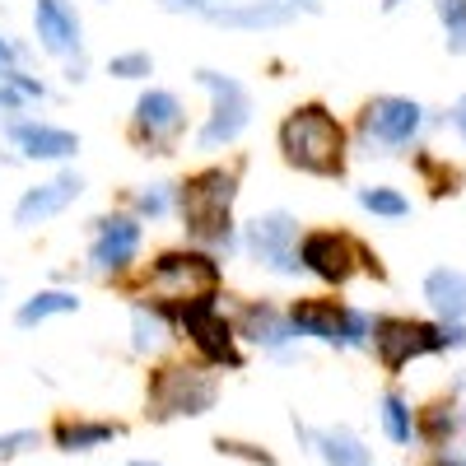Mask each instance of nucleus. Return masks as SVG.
Returning <instances> with one entry per match:
<instances>
[{
    "label": "nucleus",
    "mask_w": 466,
    "mask_h": 466,
    "mask_svg": "<svg viewBox=\"0 0 466 466\" xmlns=\"http://www.w3.org/2000/svg\"><path fill=\"white\" fill-rule=\"evenodd\" d=\"M233 331H238V340L266 350V355H285V350L299 340V331L285 318V308L270 303V299H243L238 313H233Z\"/></svg>",
    "instance_id": "obj_18"
},
{
    "label": "nucleus",
    "mask_w": 466,
    "mask_h": 466,
    "mask_svg": "<svg viewBox=\"0 0 466 466\" xmlns=\"http://www.w3.org/2000/svg\"><path fill=\"white\" fill-rule=\"evenodd\" d=\"M285 318L299 336L322 340L331 350H369V336H373L369 308H355L345 299H327V294H308V299L285 303Z\"/></svg>",
    "instance_id": "obj_6"
},
{
    "label": "nucleus",
    "mask_w": 466,
    "mask_h": 466,
    "mask_svg": "<svg viewBox=\"0 0 466 466\" xmlns=\"http://www.w3.org/2000/svg\"><path fill=\"white\" fill-rule=\"evenodd\" d=\"M24 107H28V98L10 80H0V112H24Z\"/></svg>",
    "instance_id": "obj_36"
},
{
    "label": "nucleus",
    "mask_w": 466,
    "mask_h": 466,
    "mask_svg": "<svg viewBox=\"0 0 466 466\" xmlns=\"http://www.w3.org/2000/svg\"><path fill=\"white\" fill-rule=\"evenodd\" d=\"M434 15L443 24L448 56H466V0H434Z\"/></svg>",
    "instance_id": "obj_28"
},
{
    "label": "nucleus",
    "mask_w": 466,
    "mask_h": 466,
    "mask_svg": "<svg viewBox=\"0 0 466 466\" xmlns=\"http://www.w3.org/2000/svg\"><path fill=\"white\" fill-rule=\"evenodd\" d=\"M457 424H461V420L452 415V406H430V410L415 415V439H424L434 452H439V448H452Z\"/></svg>",
    "instance_id": "obj_27"
},
{
    "label": "nucleus",
    "mask_w": 466,
    "mask_h": 466,
    "mask_svg": "<svg viewBox=\"0 0 466 466\" xmlns=\"http://www.w3.org/2000/svg\"><path fill=\"white\" fill-rule=\"evenodd\" d=\"M197 85L210 94V112L197 127V149L201 154L233 149L243 140V131L252 127V89L238 80V75H224V70H210V66L197 70Z\"/></svg>",
    "instance_id": "obj_7"
},
{
    "label": "nucleus",
    "mask_w": 466,
    "mask_h": 466,
    "mask_svg": "<svg viewBox=\"0 0 466 466\" xmlns=\"http://www.w3.org/2000/svg\"><path fill=\"white\" fill-rule=\"evenodd\" d=\"M5 140L19 149V159L28 164H70L80 154V136L56 122H37V116H15L5 127Z\"/></svg>",
    "instance_id": "obj_16"
},
{
    "label": "nucleus",
    "mask_w": 466,
    "mask_h": 466,
    "mask_svg": "<svg viewBox=\"0 0 466 466\" xmlns=\"http://www.w3.org/2000/svg\"><path fill=\"white\" fill-rule=\"evenodd\" d=\"M173 336V327L159 318V308L149 299H136L131 303V350L136 355H154V350H164V340Z\"/></svg>",
    "instance_id": "obj_24"
},
{
    "label": "nucleus",
    "mask_w": 466,
    "mask_h": 466,
    "mask_svg": "<svg viewBox=\"0 0 466 466\" xmlns=\"http://www.w3.org/2000/svg\"><path fill=\"white\" fill-rule=\"evenodd\" d=\"M28 448H37V434H33V430L0 434V461H10V457H19V452H28Z\"/></svg>",
    "instance_id": "obj_32"
},
{
    "label": "nucleus",
    "mask_w": 466,
    "mask_h": 466,
    "mask_svg": "<svg viewBox=\"0 0 466 466\" xmlns=\"http://www.w3.org/2000/svg\"><path fill=\"white\" fill-rule=\"evenodd\" d=\"M107 75H112V80H131V85H140V80H149V75H154V56H149L145 47L112 52V56H107Z\"/></svg>",
    "instance_id": "obj_29"
},
{
    "label": "nucleus",
    "mask_w": 466,
    "mask_h": 466,
    "mask_svg": "<svg viewBox=\"0 0 466 466\" xmlns=\"http://www.w3.org/2000/svg\"><path fill=\"white\" fill-rule=\"evenodd\" d=\"M299 219L289 210H257L248 224H238V243L248 252L252 266L270 270L280 280H299L303 266H299Z\"/></svg>",
    "instance_id": "obj_9"
},
{
    "label": "nucleus",
    "mask_w": 466,
    "mask_h": 466,
    "mask_svg": "<svg viewBox=\"0 0 466 466\" xmlns=\"http://www.w3.org/2000/svg\"><path fill=\"white\" fill-rule=\"evenodd\" d=\"M313 448L322 452V461H327V466H373V457H369L364 439H360L355 430H345V424L313 434Z\"/></svg>",
    "instance_id": "obj_23"
},
{
    "label": "nucleus",
    "mask_w": 466,
    "mask_h": 466,
    "mask_svg": "<svg viewBox=\"0 0 466 466\" xmlns=\"http://www.w3.org/2000/svg\"><path fill=\"white\" fill-rule=\"evenodd\" d=\"M140 248H145V224L131 210H107L89 219V270L103 280H127L140 270Z\"/></svg>",
    "instance_id": "obj_12"
},
{
    "label": "nucleus",
    "mask_w": 466,
    "mask_h": 466,
    "mask_svg": "<svg viewBox=\"0 0 466 466\" xmlns=\"http://www.w3.org/2000/svg\"><path fill=\"white\" fill-rule=\"evenodd\" d=\"M80 308H85V299L75 294V289L52 285V289L28 294V299L15 308V322H19L24 331H33V327H43V322H52V318H70V313H80Z\"/></svg>",
    "instance_id": "obj_20"
},
{
    "label": "nucleus",
    "mask_w": 466,
    "mask_h": 466,
    "mask_svg": "<svg viewBox=\"0 0 466 466\" xmlns=\"http://www.w3.org/2000/svg\"><path fill=\"white\" fill-rule=\"evenodd\" d=\"M238 197H243V159L238 164H206L197 173H187L177 182V210H173L182 224V238L215 252L219 261L243 252L238 219H233Z\"/></svg>",
    "instance_id": "obj_1"
},
{
    "label": "nucleus",
    "mask_w": 466,
    "mask_h": 466,
    "mask_svg": "<svg viewBox=\"0 0 466 466\" xmlns=\"http://www.w3.org/2000/svg\"><path fill=\"white\" fill-rule=\"evenodd\" d=\"M33 37L56 61L85 56V19L75 0H33Z\"/></svg>",
    "instance_id": "obj_14"
},
{
    "label": "nucleus",
    "mask_w": 466,
    "mask_h": 466,
    "mask_svg": "<svg viewBox=\"0 0 466 466\" xmlns=\"http://www.w3.org/2000/svg\"><path fill=\"white\" fill-rule=\"evenodd\" d=\"M401 5H406V0H382V10H387V15H392V10H401Z\"/></svg>",
    "instance_id": "obj_39"
},
{
    "label": "nucleus",
    "mask_w": 466,
    "mask_h": 466,
    "mask_svg": "<svg viewBox=\"0 0 466 466\" xmlns=\"http://www.w3.org/2000/svg\"><path fill=\"white\" fill-rule=\"evenodd\" d=\"M415 168H420V173H434V154H424V149H420V154H415ZM430 191H434V197H452V191H457V187H452V173H443Z\"/></svg>",
    "instance_id": "obj_33"
},
{
    "label": "nucleus",
    "mask_w": 466,
    "mask_h": 466,
    "mask_svg": "<svg viewBox=\"0 0 466 466\" xmlns=\"http://www.w3.org/2000/svg\"><path fill=\"white\" fill-rule=\"evenodd\" d=\"M299 10H318L313 0H224V5H206L201 15L219 28H238V33H270V28H289Z\"/></svg>",
    "instance_id": "obj_15"
},
{
    "label": "nucleus",
    "mask_w": 466,
    "mask_h": 466,
    "mask_svg": "<svg viewBox=\"0 0 466 466\" xmlns=\"http://www.w3.org/2000/svg\"><path fill=\"white\" fill-rule=\"evenodd\" d=\"M127 136L140 154H154V159H168V154L182 145L187 136V107L173 89H159L149 85L136 94L131 103V122H127Z\"/></svg>",
    "instance_id": "obj_11"
},
{
    "label": "nucleus",
    "mask_w": 466,
    "mask_h": 466,
    "mask_svg": "<svg viewBox=\"0 0 466 466\" xmlns=\"http://www.w3.org/2000/svg\"><path fill=\"white\" fill-rule=\"evenodd\" d=\"M0 80H10V85H15V89H19V94H24L28 103H43V98H47V85H43V80H37V75H28L24 66H15V70H5V75H0Z\"/></svg>",
    "instance_id": "obj_31"
},
{
    "label": "nucleus",
    "mask_w": 466,
    "mask_h": 466,
    "mask_svg": "<svg viewBox=\"0 0 466 466\" xmlns=\"http://www.w3.org/2000/svg\"><path fill=\"white\" fill-rule=\"evenodd\" d=\"M448 127L457 131V140H461V149H466V94L452 98V107H448Z\"/></svg>",
    "instance_id": "obj_35"
},
{
    "label": "nucleus",
    "mask_w": 466,
    "mask_h": 466,
    "mask_svg": "<svg viewBox=\"0 0 466 466\" xmlns=\"http://www.w3.org/2000/svg\"><path fill=\"white\" fill-rule=\"evenodd\" d=\"M224 285V261L197 243L154 252L140 270V299H191Z\"/></svg>",
    "instance_id": "obj_5"
},
{
    "label": "nucleus",
    "mask_w": 466,
    "mask_h": 466,
    "mask_svg": "<svg viewBox=\"0 0 466 466\" xmlns=\"http://www.w3.org/2000/svg\"><path fill=\"white\" fill-rule=\"evenodd\" d=\"M369 350L378 355V364L387 373H401L410 360L448 355V336H443V322H420V318H401V313H373Z\"/></svg>",
    "instance_id": "obj_13"
},
{
    "label": "nucleus",
    "mask_w": 466,
    "mask_h": 466,
    "mask_svg": "<svg viewBox=\"0 0 466 466\" xmlns=\"http://www.w3.org/2000/svg\"><path fill=\"white\" fill-rule=\"evenodd\" d=\"M131 466H159V461H145V457H136V461H131Z\"/></svg>",
    "instance_id": "obj_40"
},
{
    "label": "nucleus",
    "mask_w": 466,
    "mask_h": 466,
    "mask_svg": "<svg viewBox=\"0 0 466 466\" xmlns=\"http://www.w3.org/2000/svg\"><path fill=\"white\" fill-rule=\"evenodd\" d=\"M424 127H430V107H424L420 98H410V94H373L360 107V122H355L364 145H373L378 154L410 149Z\"/></svg>",
    "instance_id": "obj_10"
},
{
    "label": "nucleus",
    "mask_w": 466,
    "mask_h": 466,
    "mask_svg": "<svg viewBox=\"0 0 466 466\" xmlns=\"http://www.w3.org/2000/svg\"><path fill=\"white\" fill-rule=\"evenodd\" d=\"M276 149L280 159L303 173V177H322V182H336L350 173V131L345 122L318 98L308 103H294L280 127H276Z\"/></svg>",
    "instance_id": "obj_2"
},
{
    "label": "nucleus",
    "mask_w": 466,
    "mask_h": 466,
    "mask_svg": "<svg viewBox=\"0 0 466 466\" xmlns=\"http://www.w3.org/2000/svg\"><path fill=\"white\" fill-rule=\"evenodd\" d=\"M461 424H466V415H461Z\"/></svg>",
    "instance_id": "obj_41"
},
{
    "label": "nucleus",
    "mask_w": 466,
    "mask_h": 466,
    "mask_svg": "<svg viewBox=\"0 0 466 466\" xmlns=\"http://www.w3.org/2000/svg\"><path fill=\"white\" fill-rule=\"evenodd\" d=\"M224 294L206 289L191 299H149L159 308V318L187 336V345L197 350V360L210 369H243V350H238V331H233V318L224 313Z\"/></svg>",
    "instance_id": "obj_3"
},
{
    "label": "nucleus",
    "mask_w": 466,
    "mask_h": 466,
    "mask_svg": "<svg viewBox=\"0 0 466 466\" xmlns=\"http://www.w3.org/2000/svg\"><path fill=\"white\" fill-rule=\"evenodd\" d=\"M378 420H382V434L392 439L397 448H406V443H415V410H410V401L397 392H382V401H378Z\"/></svg>",
    "instance_id": "obj_26"
},
{
    "label": "nucleus",
    "mask_w": 466,
    "mask_h": 466,
    "mask_svg": "<svg viewBox=\"0 0 466 466\" xmlns=\"http://www.w3.org/2000/svg\"><path fill=\"white\" fill-rule=\"evenodd\" d=\"M299 266H303V276H313L327 289H345L355 276L387 280L378 252L364 248L355 233H345V228H303L299 233Z\"/></svg>",
    "instance_id": "obj_4"
},
{
    "label": "nucleus",
    "mask_w": 466,
    "mask_h": 466,
    "mask_svg": "<svg viewBox=\"0 0 466 466\" xmlns=\"http://www.w3.org/2000/svg\"><path fill=\"white\" fill-rule=\"evenodd\" d=\"M19 61H24V47L15 43L10 33H0V75H5V70H15Z\"/></svg>",
    "instance_id": "obj_34"
},
{
    "label": "nucleus",
    "mask_w": 466,
    "mask_h": 466,
    "mask_svg": "<svg viewBox=\"0 0 466 466\" xmlns=\"http://www.w3.org/2000/svg\"><path fill=\"white\" fill-rule=\"evenodd\" d=\"M215 452H219V457H238V461H248V466H280L266 448L243 443V439H215Z\"/></svg>",
    "instance_id": "obj_30"
},
{
    "label": "nucleus",
    "mask_w": 466,
    "mask_h": 466,
    "mask_svg": "<svg viewBox=\"0 0 466 466\" xmlns=\"http://www.w3.org/2000/svg\"><path fill=\"white\" fill-rule=\"evenodd\" d=\"M85 197V177L66 168L47 182H37V187H24V197L15 201V228H37V224H47L56 215H66L75 201Z\"/></svg>",
    "instance_id": "obj_17"
},
{
    "label": "nucleus",
    "mask_w": 466,
    "mask_h": 466,
    "mask_svg": "<svg viewBox=\"0 0 466 466\" xmlns=\"http://www.w3.org/2000/svg\"><path fill=\"white\" fill-rule=\"evenodd\" d=\"M434 466H466V452H457V448H439Z\"/></svg>",
    "instance_id": "obj_38"
},
{
    "label": "nucleus",
    "mask_w": 466,
    "mask_h": 466,
    "mask_svg": "<svg viewBox=\"0 0 466 466\" xmlns=\"http://www.w3.org/2000/svg\"><path fill=\"white\" fill-rule=\"evenodd\" d=\"M66 80H70V85H85V80H89V56H70V61H66Z\"/></svg>",
    "instance_id": "obj_37"
},
{
    "label": "nucleus",
    "mask_w": 466,
    "mask_h": 466,
    "mask_svg": "<svg viewBox=\"0 0 466 466\" xmlns=\"http://www.w3.org/2000/svg\"><path fill=\"white\" fill-rule=\"evenodd\" d=\"M355 206L373 219H387V224H397V219H410V197L401 187H387V182H364L355 187Z\"/></svg>",
    "instance_id": "obj_22"
},
{
    "label": "nucleus",
    "mask_w": 466,
    "mask_h": 466,
    "mask_svg": "<svg viewBox=\"0 0 466 466\" xmlns=\"http://www.w3.org/2000/svg\"><path fill=\"white\" fill-rule=\"evenodd\" d=\"M140 224H159L177 210V182H145L131 191V206H127Z\"/></svg>",
    "instance_id": "obj_25"
},
{
    "label": "nucleus",
    "mask_w": 466,
    "mask_h": 466,
    "mask_svg": "<svg viewBox=\"0 0 466 466\" xmlns=\"http://www.w3.org/2000/svg\"><path fill=\"white\" fill-rule=\"evenodd\" d=\"M219 401V378L210 364H164L149 373V415L154 420H201Z\"/></svg>",
    "instance_id": "obj_8"
},
{
    "label": "nucleus",
    "mask_w": 466,
    "mask_h": 466,
    "mask_svg": "<svg viewBox=\"0 0 466 466\" xmlns=\"http://www.w3.org/2000/svg\"><path fill=\"white\" fill-rule=\"evenodd\" d=\"M52 439H56L61 452H94L112 439H122V424H112V420H56Z\"/></svg>",
    "instance_id": "obj_21"
},
{
    "label": "nucleus",
    "mask_w": 466,
    "mask_h": 466,
    "mask_svg": "<svg viewBox=\"0 0 466 466\" xmlns=\"http://www.w3.org/2000/svg\"><path fill=\"white\" fill-rule=\"evenodd\" d=\"M420 294L430 303L434 322H466V270L461 266H434L420 280Z\"/></svg>",
    "instance_id": "obj_19"
}]
</instances>
